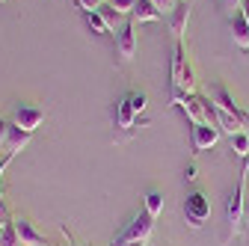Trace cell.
Listing matches in <instances>:
<instances>
[{"label":"cell","instance_id":"cell-1","mask_svg":"<svg viewBox=\"0 0 249 246\" xmlns=\"http://www.w3.org/2000/svg\"><path fill=\"white\" fill-rule=\"evenodd\" d=\"M246 181H249V160H243L240 175H237V187L229 196V228L223 234V246H229L240 234V228H243V217H246Z\"/></svg>","mask_w":249,"mask_h":246},{"label":"cell","instance_id":"cell-2","mask_svg":"<svg viewBox=\"0 0 249 246\" xmlns=\"http://www.w3.org/2000/svg\"><path fill=\"white\" fill-rule=\"evenodd\" d=\"M184 211H187V223H190V228H202L205 220L211 217V199L202 190H193V193H187Z\"/></svg>","mask_w":249,"mask_h":246},{"label":"cell","instance_id":"cell-3","mask_svg":"<svg viewBox=\"0 0 249 246\" xmlns=\"http://www.w3.org/2000/svg\"><path fill=\"white\" fill-rule=\"evenodd\" d=\"M45 122V110L42 107H30V104H18L15 107V116H12V125H18L21 131L33 134L39 125Z\"/></svg>","mask_w":249,"mask_h":246},{"label":"cell","instance_id":"cell-4","mask_svg":"<svg viewBox=\"0 0 249 246\" xmlns=\"http://www.w3.org/2000/svg\"><path fill=\"white\" fill-rule=\"evenodd\" d=\"M151 231H154V217H151V213H145V211H140L137 217L131 220V226L124 228L122 240H148Z\"/></svg>","mask_w":249,"mask_h":246},{"label":"cell","instance_id":"cell-5","mask_svg":"<svg viewBox=\"0 0 249 246\" xmlns=\"http://www.w3.org/2000/svg\"><path fill=\"white\" fill-rule=\"evenodd\" d=\"M220 128L213 122H202V125H193V148L196 151H205V148H213L220 142Z\"/></svg>","mask_w":249,"mask_h":246},{"label":"cell","instance_id":"cell-6","mask_svg":"<svg viewBox=\"0 0 249 246\" xmlns=\"http://www.w3.org/2000/svg\"><path fill=\"white\" fill-rule=\"evenodd\" d=\"M12 226H15V231H18V240H21V246H48L45 243V234L30 223L27 217H12Z\"/></svg>","mask_w":249,"mask_h":246},{"label":"cell","instance_id":"cell-7","mask_svg":"<svg viewBox=\"0 0 249 246\" xmlns=\"http://www.w3.org/2000/svg\"><path fill=\"white\" fill-rule=\"evenodd\" d=\"M134 21H128V24H122V30H119V39H116V51H119V56L124 59V63H131L134 59V53H137V33H134Z\"/></svg>","mask_w":249,"mask_h":246},{"label":"cell","instance_id":"cell-8","mask_svg":"<svg viewBox=\"0 0 249 246\" xmlns=\"http://www.w3.org/2000/svg\"><path fill=\"white\" fill-rule=\"evenodd\" d=\"M116 18L119 12L116 9H95V12H86V24L92 27V33H113L116 30Z\"/></svg>","mask_w":249,"mask_h":246},{"label":"cell","instance_id":"cell-9","mask_svg":"<svg viewBox=\"0 0 249 246\" xmlns=\"http://www.w3.org/2000/svg\"><path fill=\"white\" fill-rule=\"evenodd\" d=\"M211 101L220 107V110H226V113H231V116H237V119H246V113L237 107V101H234V95L223 86V83H213L211 86Z\"/></svg>","mask_w":249,"mask_h":246},{"label":"cell","instance_id":"cell-10","mask_svg":"<svg viewBox=\"0 0 249 246\" xmlns=\"http://www.w3.org/2000/svg\"><path fill=\"white\" fill-rule=\"evenodd\" d=\"M211 113H213L216 128H220V131H226L229 137H234V134H240V131H243V119H237V116H231V113L220 110V107H216L213 101H211Z\"/></svg>","mask_w":249,"mask_h":246},{"label":"cell","instance_id":"cell-11","mask_svg":"<svg viewBox=\"0 0 249 246\" xmlns=\"http://www.w3.org/2000/svg\"><path fill=\"white\" fill-rule=\"evenodd\" d=\"M187 21H190V3L181 0V3L172 9V18H169V30H172V39L175 42H181L184 30H187Z\"/></svg>","mask_w":249,"mask_h":246},{"label":"cell","instance_id":"cell-12","mask_svg":"<svg viewBox=\"0 0 249 246\" xmlns=\"http://www.w3.org/2000/svg\"><path fill=\"white\" fill-rule=\"evenodd\" d=\"M160 18V9L151 3V0H137V6L131 12V21L134 24H145V21H158Z\"/></svg>","mask_w":249,"mask_h":246},{"label":"cell","instance_id":"cell-13","mask_svg":"<svg viewBox=\"0 0 249 246\" xmlns=\"http://www.w3.org/2000/svg\"><path fill=\"white\" fill-rule=\"evenodd\" d=\"M134 122H137V110L131 107V101H128V95H124L119 104H116V128H134Z\"/></svg>","mask_w":249,"mask_h":246},{"label":"cell","instance_id":"cell-14","mask_svg":"<svg viewBox=\"0 0 249 246\" xmlns=\"http://www.w3.org/2000/svg\"><path fill=\"white\" fill-rule=\"evenodd\" d=\"M231 39H234V45L240 51H249V24H246V18L240 12L231 18Z\"/></svg>","mask_w":249,"mask_h":246},{"label":"cell","instance_id":"cell-15","mask_svg":"<svg viewBox=\"0 0 249 246\" xmlns=\"http://www.w3.org/2000/svg\"><path fill=\"white\" fill-rule=\"evenodd\" d=\"M184 69H187V51H184V45L178 42L175 45V53H172V86H178L181 83V74H184Z\"/></svg>","mask_w":249,"mask_h":246},{"label":"cell","instance_id":"cell-16","mask_svg":"<svg viewBox=\"0 0 249 246\" xmlns=\"http://www.w3.org/2000/svg\"><path fill=\"white\" fill-rule=\"evenodd\" d=\"M30 137H33V134H27V131H21L18 125H12L9 140H6V155H18V151L30 142Z\"/></svg>","mask_w":249,"mask_h":246},{"label":"cell","instance_id":"cell-17","mask_svg":"<svg viewBox=\"0 0 249 246\" xmlns=\"http://www.w3.org/2000/svg\"><path fill=\"white\" fill-rule=\"evenodd\" d=\"M160 211H163V193L160 190H148L145 193V213H151V217L158 220Z\"/></svg>","mask_w":249,"mask_h":246},{"label":"cell","instance_id":"cell-18","mask_svg":"<svg viewBox=\"0 0 249 246\" xmlns=\"http://www.w3.org/2000/svg\"><path fill=\"white\" fill-rule=\"evenodd\" d=\"M231 151H234L237 158L249 160V134H246V131H240V134L231 137Z\"/></svg>","mask_w":249,"mask_h":246},{"label":"cell","instance_id":"cell-19","mask_svg":"<svg viewBox=\"0 0 249 246\" xmlns=\"http://www.w3.org/2000/svg\"><path fill=\"white\" fill-rule=\"evenodd\" d=\"M0 246H21V240H18V231H15V226H12V220L0 226Z\"/></svg>","mask_w":249,"mask_h":246},{"label":"cell","instance_id":"cell-20","mask_svg":"<svg viewBox=\"0 0 249 246\" xmlns=\"http://www.w3.org/2000/svg\"><path fill=\"white\" fill-rule=\"evenodd\" d=\"M137 6V0H110V9H116L119 15H131Z\"/></svg>","mask_w":249,"mask_h":246},{"label":"cell","instance_id":"cell-21","mask_svg":"<svg viewBox=\"0 0 249 246\" xmlns=\"http://www.w3.org/2000/svg\"><path fill=\"white\" fill-rule=\"evenodd\" d=\"M128 101H131V107H134L137 113H142V110L148 107V95H145V92H131Z\"/></svg>","mask_w":249,"mask_h":246},{"label":"cell","instance_id":"cell-22","mask_svg":"<svg viewBox=\"0 0 249 246\" xmlns=\"http://www.w3.org/2000/svg\"><path fill=\"white\" fill-rule=\"evenodd\" d=\"M9 131H12V122H6L0 116V151H6V140H9Z\"/></svg>","mask_w":249,"mask_h":246},{"label":"cell","instance_id":"cell-23","mask_svg":"<svg viewBox=\"0 0 249 246\" xmlns=\"http://www.w3.org/2000/svg\"><path fill=\"white\" fill-rule=\"evenodd\" d=\"M101 3H104V0H77V6L83 12H95V9H101Z\"/></svg>","mask_w":249,"mask_h":246},{"label":"cell","instance_id":"cell-24","mask_svg":"<svg viewBox=\"0 0 249 246\" xmlns=\"http://www.w3.org/2000/svg\"><path fill=\"white\" fill-rule=\"evenodd\" d=\"M151 3H154V6H158L160 12H172V9H175V6L181 3V0H151Z\"/></svg>","mask_w":249,"mask_h":246},{"label":"cell","instance_id":"cell-25","mask_svg":"<svg viewBox=\"0 0 249 246\" xmlns=\"http://www.w3.org/2000/svg\"><path fill=\"white\" fill-rule=\"evenodd\" d=\"M113 246H148V240H122V237H119Z\"/></svg>","mask_w":249,"mask_h":246},{"label":"cell","instance_id":"cell-26","mask_svg":"<svg viewBox=\"0 0 249 246\" xmlns=\"http://www.w3.org/2000/svg\"><path fill=\"white\" fill-rule=\"evenodd\" d=\"M0 223H9V208L3 202V193H0Z\"/></svg>","mask_w":249,"mask_h":246},{"label":"cell","instance_id":"cell-27","mask_svg":"<svg viewBox=\"0 0 249 246\" xmlns=\"http://www.w3.org/2000/svg\"><path fill=\"white\" fill-rule=\"evenodd\" d=\"M12 158H15V155H3V158H0V178H3V169H6V163H9Z\"/></svg>","mask_w":249,"mask_h":246},{"label":"cell","instance_id":"cell-28","mask_svg":"<svg viewBox=\"0 0 249 246\" xmlns=\"http://www.w3.org/2000/svg\"><path fill=\"white\" fill-rule=\"evenodd\" d=\"M184 178H187V181H196V178H199V175H196V166H187V172H184Z\"/></svg>","mask_w":249,"mask_h":246},{"label":"cell","instance_id":"cell-29","mask_svg":"<svg viewBox=\"0 0 249 246\" xmlns=\"http://www.w3.org/2000/svg\"><path fill=\"white\" fill-rule=\"evenodd\" d=\"M240 15H243L246 24H249V0H243V3H240Z\"/></svg>","mask_w":249,"mask_h":246},{"label":"cell","instance_id":"cell-30","mask_svg":"<svg viewBox=\"0 0 249 246\" xmlns=\"http://www.w3.org/2000/svg\"><path fill=\"white\" fill-rule=\"evenodd\" d=\"M240 3H243V0H226V6H229V9H240Z\"/></svg>","mask_w":249,"mask_h":246},{"label":"cell","instance_id":"cell-31","mask_svg":"<svg viewBox=\"0 0 249 246\" xmlns=\"http://www.w3.org/2000/svg\"><path fill=\"white\" fill-rule=\"evenodd\" d=\"M243 131L249 134V113H246V119H243Z\"/></svg>","mask_w":249,"mask_h":246}]
</instances>
